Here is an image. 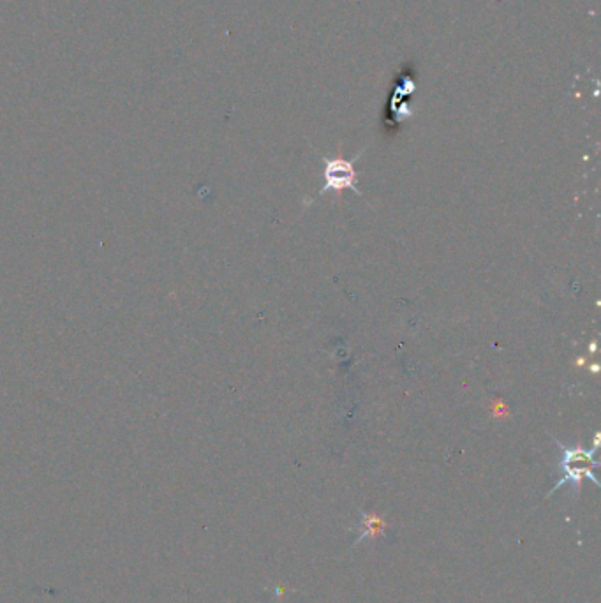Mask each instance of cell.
I'll use <instances>...</instances> for the list:
<instances>
[{
  "mask_svg": "<svg viewBox=\"0 0 601 603\" xmlns=\"http://www.w3.org/2000/svg\"><path fill=\"white\" fill-rule=\"evenodd\" d=\"M556 445L563 452L561 462H559V466L563 469V478L557 480V484L554 485V489L550 491V494H554L559 487H563L568 482L573 484L575 492L579 494L580 484H582L584 478L591 480L596 487H600V482H598V478L594 477L593 473V468L598 466V461L594 459V454L598 450V440L594 441V447L589 448V450L584 447H564L563 443L557 440Z\"/></svg>",
  "mask_w": 601,
  "mask_h": 603,
  "instance_id": "obj_1",
  "label": "cell"
},
{
  "mask_svg": "<svg viewBox=\"0 0 601 603\" xmlns=\"http://www.w3.org/2000/svg\"><path fill=\"white\" fill-rule=\"evenodd\" d=\"M355 159L346 161L342 157H325V186L320 191V196L323 194L335 191L341 193L344 189H349L358 196H362V191L358 189L357 172H355Z\"/></svg>",
  "mask_w": 601,
  "mask_h": 603,
  "instance_id": "obj_2",
  "label": "cell"
},
{
  "mask_svg": "<svg viewBox=\"0 0 601 603\" xmlns=\"http://www.w3.org/2000/svg\"><path fill=\"white\" fill-rule=\"evenodd\" d=\"M386 529V524L381 517L376 514H362V521H360V529H358V538L355 545L360 544L365 538H376V536L383 535V531Z\"/></svg>",
  "mask_w": 601,
  "mask_h": 603,
  "instance_id": "obj_3",
  "label": "cell"
}]
</instances>
